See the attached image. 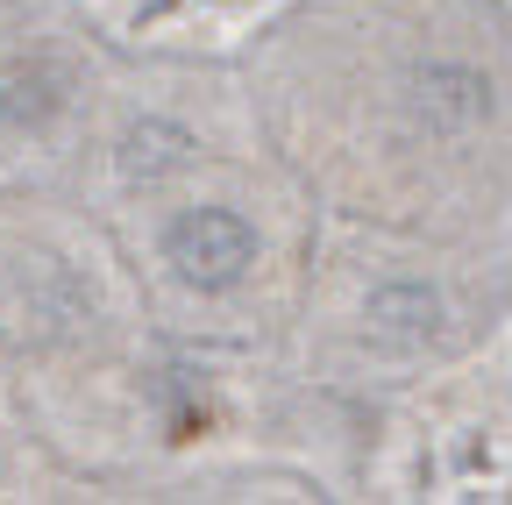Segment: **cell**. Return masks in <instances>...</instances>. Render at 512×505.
<instances>
[{
    "mask_svg": "<svg viewBox=\"0 0 512 505\" xmlns=\"http://www.w3.org/2000/svg\"><path fill=\"white\" fill-rule=\"evenodd\" d=\"M164 249H171V264H178L185 285L221 292V285H235V278L249 271L256 235H249V221L228 214V207H192L185 221H171V242H164Z\"/></svg>",
    "mask_w": 512,
    "mask_h": 505,
    "instance_id": "6da1fadb",
    "label": "cell"
}]
</instances>
